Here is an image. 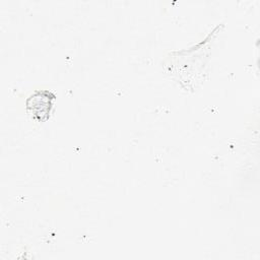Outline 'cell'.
<instances>
[{"instance_id":"1","label":"cell","mask_w":260,"mask_h":260,"mask_svg":"<svg viewBox=\"0 0 260 260\" xmlns=\"http://www.w3.org/2000/svg\"><path fill=\"white\" fill-rule=\"evenodd\" d=\"M55 94L49 90H37L26 100V109L34 119L40 122L48 120L55 100Z\"/></svg>"}]
</instances>
